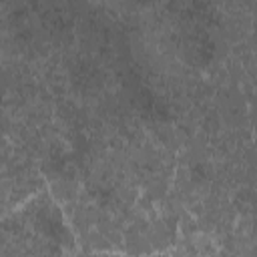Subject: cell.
<instances>
[{
	"mask_svg": "<svg viewBox=\"0 0 257 257\" xmlns=\"http://www.w3.org/2000/svg\"><path fill=\"white\" fill-rule=\"evenodd\" d=\"M82 257H118V255H82Z\"/></svg>",
	"mask_w": 257,
	"mask_h": 257,
	"instance_id": "1",
	"label": "cell"
}]
</instances>
